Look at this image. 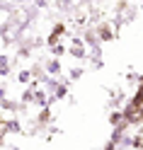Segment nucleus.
<instances>
[{"instance_id":"f257e3e1","label":"nucleus","mask_w":143,"mask_h":150,"mask_svg":"<svg viewBox=\"0 0 143 150\" xmlns=\"http://www.w3.org/2000/svg\"><path fill=\"white\" fill-rule=\"evenodd\" d=\"M138 107H143V92H141V99H138Z\"/></svg>"}]
</instances>
